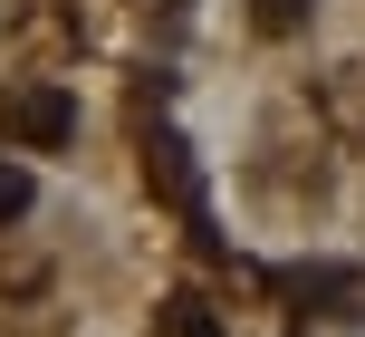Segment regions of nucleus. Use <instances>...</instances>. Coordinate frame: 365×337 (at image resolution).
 Listing matches in <instances>:
<instances>
[{
  "label": "nucleus",
  "mask_w": 365,
  "mask_h": 337,
  "mask_svg": "<svg viewBox=\"0 0 365 337\" xmlns=\"http://www.w3.org/2000/svg\"><path fill=\"white\" fill-rule=\"evenodd\" d=\"M68 135H77V96L68 87H0V145L58 154Z\"/></svg>",
  "instance_id": "obj_1"
},
{
  "label": "nucleus",
  "mask_w": 365,
  "mask_h": 337,
  "mask_svg": "<svg viewBox=\"0 0 365 337\" xmlns=\"http://www.w3.org/2000/svg\"><path fill=\"white\" fill-rule=\"evenodd\" d=\"M38 203V183H29V164L19 154H0V222H19V212Z\"/></svg>",
  "instance_id": "obj_2"
},
{
  "label": "nucleus",
  "mask_w": 365,
  "mask_h": 337,
  "mask_svg": "<svg viewBox=\"0 0 365 337\" xmlns=\"http://www.w3.org/2000/svg\"><path fill=\"white\" fill-rule=\"evenodd\" d=\"M164 337H221V328L202 318V299H173V308H164Z\"/></svg>",
  "instance_id": "obj_3"
},
{
  "label": "nucleus",
  "mask_w": 365,
  "mask_h": 337,
  "mask_svg": "<svg viewBox=\"0 0 365 337\" xmlns=\"http://www.w3.org/2000/svg\"><path fill=\"white\" fill-rule=\"evenodd\" d=\"M298 19H308V0H259V29H269V39H289Z\"/></svg>",
  "instance_id": "obj_4"
}]
</instances>
